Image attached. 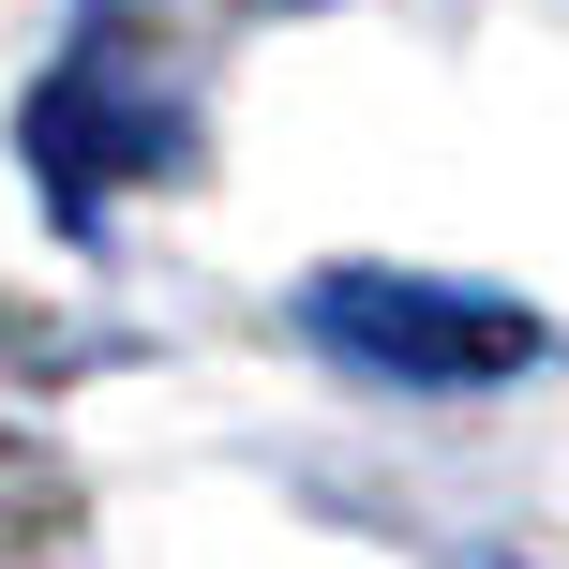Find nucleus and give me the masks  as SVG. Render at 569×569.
Returning a JSON list of instances; mask_svg holds the SVG:
<instances>
[{
	"label": "nucleus",
	"instance_id": "f257e3e1",
	"mask_svg": "<svg viewBox=\"0 0 569 569\" xmlns=\"http://www.w3.org/2000/svg\"><path fill=\"white\" fill-rule=\"evenodd\" d=\"M315 330H330L345 360H375V375H420V390H450V375H510L525 345H540L510 300L405 284V270H330V284H315Z\"/></svg>",
	"mask_w": 569,
	"mask_h": 569
}]
</instances>
